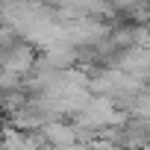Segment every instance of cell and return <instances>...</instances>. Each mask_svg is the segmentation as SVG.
<instances>
[{
  "mask_svg": "<svg viewBox=\"0 0 150 150\" xmlns=\"http://www.w3.org/2000/svg\"><path fill=\"white\" fill-rule=\"evenodd\" d=\"M147 24H150V18H147Z\"/></svg>",
  "mask_w": 150,
  "mask_h": 150,
  "instance_id": "obj_1",
  "label": "cell"
}]
</instances>
